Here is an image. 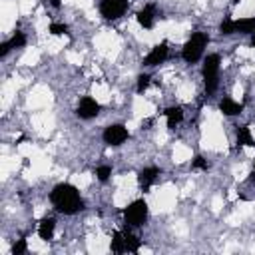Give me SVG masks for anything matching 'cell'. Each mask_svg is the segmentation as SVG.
Returning a JSON list of instances; mask_svg holds the SVG:
<instances>
[{"mask_svg":"<svg viewBox=\"0 0 255 255\" xmlns=\"http://www.w3.org/2000/svg\"><path fill=\"white\" fill-rule=\"evenodd\" d=\"M26 249H28V243H26V239L22 237V239H16V243L12 245V255H22V253H26Z\"/></svg>","mask_w":255,"mask_h":255,"instance_id":"23","label":"cell"},{"mask_svg":"<svg viewBox=\"0 0 255 255\" xmlns=\"http://www.w3.org/2000/svg\"><path fill=\"white\" fill-rule=\"evenodd\" d=\"M207 44H209V36H207L205 32H193V34L187 38V42L183 44V48H181V58H183L187 64L199 62V60L203 58V54H205Z\"/></svg>","mask_w":255,"mask_h":255,"instance_id":"2","label":"cell"},{"mask_svg":"<svg viewBox=\"0 0 255 255\" xmlns=\"http://www.w3.org/2000/svg\"><path fill=\"white\" fill-rule=\"evenodd\" d=\"M251 46H253V48H255V32H253V34H251Z\"/></svg>","mask_w":255,"mask_h":255,"instance_id":"25","label":"cell"},{"mask_svg":"<svg viewBox=\"0 0 255 255\" xmlns=\"http://www.w3.org/2000/svg\"><path fill=\"white\" fill-rule=\"evenodd\" d=\"M235 137H237V147H255V139L249 126H239L235 131Z\"/></svg>","mask_w":255,"mask_h":255,"instance_id":"16","label":"cell"},{"mask_svg":"<svg viewBox=\"0 0 255 255\" xmlns=\"http://www.w3.org/2000/svg\"><path fill=\"white\" fill-rule=\"evenodd\" d=\"M191 167H193V169L207 171V169H209V163H207V159H205L203 155H195V157L191 159Z\"/></svg>","mask_w":255,"mask_h":255,"instance_id":"22","label":"cell"},{"mask_svg":"<svg viewBox=\"0 0 255 255\" xmlns=\"http://www.w3.org/2000/svg\"><path fill=\"white\" fill-rule=\"evenodd\" d=\"M124 235H126V245H128V251L129 253H137V249H139V245H141V241L133 235V233H129V227L124 231Z\"/></svg>","mask_w":255,"mask_h":255,"instance_id":"19","label":"cell"},{"mask_svg":"<svg viewBox=\"0 0 255 255\" xmlns=\"http://www.w3.org/2000/svg\"><path fill=\"white\" fill-rule=\"evenodd\" d=\"M110 249L114 253H126L128 251V245H126V235L124 231H116L112 235V241H110Z\"/></svg>","mask_w":255,"mask_h":255,"instance_id":"17","label":"cell"},{"mask_svg":"<svg viewBox=\"0 0 255 255\" xmlns=\"http://www.w3.org/2000/svg\"><path fill=\"white\" fill-rule=\"evenodd\" d=\"M255 32V16L247 18H227L219 24V34L233 36V34H253Z\"/></svg>","mask_w":255,"mask_h":255,"instance_id":"5","label":"cell"},{"mask_svg":"<svg viewBox=\"0 0 255 255\" xmlns=\"http://www.w3.org/2000/svg\"><path fill=\"white\" fill-rule=\"evenodd\" d=\"M251 175H253V177H255V171H253V173H251Z\"/></svg>","mask_w":255,"mask_h":255,"instance_id":"26","label":"cell"},{"mask_svg":"<svg viewBox=\"0 0 255 255\" xmlns=\"http://www.w3.org/2000/svg\"><path fill=\"white\" fill-rule=\"evenodd\" d=\"M159 173H161V169L155 167V165H147V167L139 169V171H137V185H139V189H141V191H149L151 185L157 181Z\"/></svg>","mask_w":255,"mask_h":255,"instance_id":"10","label":"cell"},{"mask_svg":"<svg viewBox=\"0 0 255 255\" xmlns=\"http://www.w3.org/2000/svg\"><path fill=\"white\" fill-rule=\"evenodd\" d=\"M112 165H108V163H102V165H98L96 167V171H94V175H96V179L98 181H102V183H106L110 177H112Z\"/></svg>","mask_w":255,"mask_h":255,"instance_id":"18","label":"cell"},{"mask_svg":"<svg viewBox=\"0 0 255 255\" xmlns=\"http://www.w3.org/2000/svg\"><path fill=\"white\" fill-rule=\"evenodd\" d=\"M100 110H102V106L98 100H94L92 96H84V98H80V102L76 106V116L80 120H94L100 114Z\"/></svg>","mask_w":255,"mask_h":255,"instance_id":"8","label":"cell"},{"mask_svg":"<svg viewBox=\"0 0 255 255\" xmlns=\"http://www.w3.org/2000/svg\"><path fill=\"white\" fill-rule=\"evenodd\" d=\"M219 70H221V58H219V54H207L203 58V64H201V80H203L205 92L209 96L217 90Z\"/></svg>","mask_w":255,"mask_h":255,"instance_id":"3","label":"cell"},{"mask_svg":"<svg viewBox=\"0 0 255 255\" xmlns=\"http://www.w3.org/2000/svg\"><path fill=\"white\" fill-rule=\"evenodd\" d=\"M167 54H169V48H167V42L163 40V42L155 44V46L145 54V58H143L141 64H143L145 68H155V66L163 64V62L167 60Z\"/></svg>","mask_w":255,"mask_h":255,"instance_id":"9","label":"cell"},{"mask_svg":"<svg viewBox=\"0 0 255 255\" xmlns=\"http://www.w3.org/2000/svg\"><path fill=\"white\" fill-rule=\"evenodd\" d=\"M128 4H129V0H102L98 10H100V16L104 20L114 22V20H120L126 14Z\"/></svg>","mask_w":255,"mask_h":255,"instance_id":"6","label":"cell"},{"mask_svg":"<svg viewBox=\"0 0 255 255\" xmlns=\"http://www.w3.org/2000/svg\"><path fill=\"white\" fill-rule=\"evenodd\" d=\"M26 42H28L26 34H24V32H20V30H16L8 40H4V42H2V46H0V58H6L12 50L24 48V46H26Z\"/></svg>","mask_w":255,"mask_h":255,"instance_id":"12","label":"cell"},{"mask_svg":"<svg viewBox=\"0 0 255 255\" xmlns=\"http://www.w3.org/2000/svg\"><path fill=\"white\" fill-rule=\"evenodd\" d=\"M163 116H165L167 128H169V129H175V128L183 122V108H181V106H169V108H165Z\"/></svg>","mask_w":255,"mask_h":255,"instance_id":"13","label":"cell"},{"mask_svg":"<svg viewBox=\"0 0 255 255\" xmlns=\"http://www.w3.org/2000/svg\"><path fill=\"white\" fill-rule=\"evenodd\" d=\"M128 137H129V131H128V128L124 124H110V126H106V129L102 133L104 143L110 145V147L122 145L124 141H128Z\"/></svg>","mask_w":255,"mask_h":255,"instance_id":"7","label":"cell"},{"mask_svg":"<svg viewBox=\"0 0 255 255\" xmlns=\"http://www.w3.org/2000/svg\"><path fill=\"white\" fill-rule=\"evenodd\" d=\"M50 203L62 215H76V213H80L86 207V203H84L78 187L72 185V183H66V181L52 187V191H50Z\"/></svg>","mask_w":255,"mask_h":255,"instance_id":"1","label":"cell"},{"mask_svg":"<svg viewBox=\"0 0 255 255\" xmlns=\"http://www.w3.org/2000/svg\"><path fill=\"white\" fill-rule=\"evenodd\" d=\"M135 20H137V24L143 28V30H151L153 26H155V20H157V8H155V4H145L139 12H137V16H135Z\"/></svg>","mask_w":255,"mask_h":255,"instance_id":"11","label":"cell"},{"mask_svg":"<svg viewBox=\"0 0 255 255\" xmlns=\"http://www.w3.org/2000/svg\"><path fill=\"white\" fill-rule=\"evenodd\" d=\"M149 82H151V76H149V74H145V72L139 74L137 80H135V92H137V94H143V92L149 88Z\"/></svg>","mask_w":255,"mask_h":255,"instance_id":"20","label":"cell"},{"mask_svg":"<svg viewBox=\"0 0 255 255\" xmlns=\"http://www.w3.org/2000/svg\"><path fill=\"white\" fill-rule=\"evenodd\" d=\"M56 231V219L54 217H42L38 223V237L42 241H50Z\"/></svg>","mask_w":255,"mask_h":255,"instance_id":"14","label":"cell"},{"mask_svg":"<svg viewBox=\"0 0 255 255\" xmlns=\"http://www.w3.org/2000/svg\"><path fill=\"white\" fill-rule=\"evenodd\" d=\"M48 32H50L52 36H66V34H68V26H66L64 22H52V24L48 26Z\"/></svg>","mask_w":255,"mask_h":255,"instance_id":"21","label":"cell"},{"mask_svg":"<svg viewBox=\"0 0 255 255\" xmlns=\"http://www.w3.org/2000/svg\"><path fill=\"white\" fill-rule=\"evenodd\" d=\"M219 112L223 116L233 118V116H239L243 112V104L241 102H235L231 98H223V100H219Z\"/></svg>","mask_w":255,"mask_h":255,"instance_id":"15","label":"cell"},{"mask_svg":"<svg viewBox=\"0 0 255 255\" xmlns=\"http://www.w3.org/2000/svg\"><path fill=\"white\" fill-rule=\"evenodd\" d=\"M147 201L145 199H133L126 209H124V223L126 227H141L147 221Z\"/></svg>","mask_w":255,"mask_h":255,"instance_id":"4","label":"cell"},{"mask_svg":"<svg viewBox=\"0 0 255 255\" xmlns=\"http://www.w3.org/2000/svg\"><path fill=\"white\" fill-rule=\"evenodd\" d=\"M48 4H50L52 8H60V6H62V0H48Z\"/></svg>","mask_w":255,"mask_h":255,"instance_id":"24","label":"cell"}]
</instances>
